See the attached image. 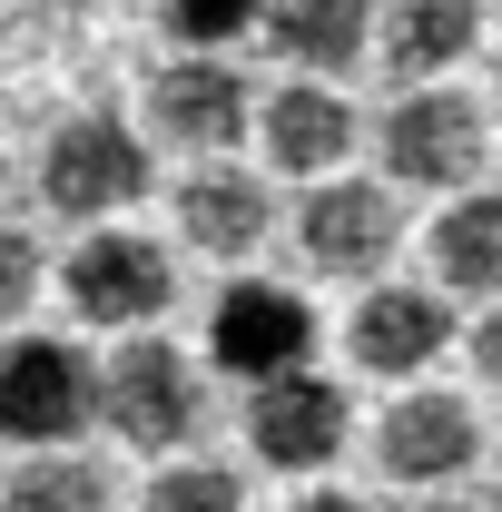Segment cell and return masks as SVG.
Here are the masks:
<instances>
[{"mask_svg": "<svg viewBox=\"0 0 502 512\" xmlns=\"http://www.w3.org/2000/svg\"><path fill=\"white\" fill-rule=\"evenodd\" d=\"M256 138H266V158H276L286 178H335L345 148H355V109H345L325 79H296V89H276V99L256 109Z\"/></svg>", "mask_w": 502, "mask_h": 512, "instance_id": "4fadbf2b", "label": "cell"}, {"mask_svg": "<svg viewBox=\"0 0 502 512\" xmlns=\"http://www.w3.org/2000/svg\"><path fill=\"white\" fill-rule=\"evenodd\" d=\"M99 424V365L60 335H10L0 345V444H69Z\"/></svg>", "mask_w": 502, "mask_h": 512, "instance_id": "277c9868", "label": "cell"}, {"mask_svg": "<svg viewBox=\"0 0 502 512\" xmlns=\"http://www.w3.org/2000/svg\"><path fill=\"white\" fill-rule=\"evenodd\" d=\"M375 138H384L394 188H473V168H483V109L463 89H443V79H414L384 109Z\"/></svg>", "mask_w": 502, "mask_h": 512, "instance_id": "5b68a950", "label": "cell"}, {"mask_svg": "<svg viewBox=\"0 0 502 512\" xmlns=\"http://www.w3.org/2000/svg\"><path fill=\"white\" fill-rule=\"evenodd\" d=\"M345 434H355V404H345V384L325 375H266L247 384V444L266 473H325L335 453H345Z\"/></svg>", "mask_w": 502, "mask_h": 512, "instance_id": "8992f818", "label": "cell"}, {"mask_svg": "<svg viewBox=\"0 0 502 512\" xmlns=\"http://www.w3.org/2000/svg\"><path fill=\"white\" fill-rule=\"evenodd\" d=\"M247 119H256V99L217 50H188V60H168L148 79V128L178 138V148H197V158H227L247 138Z\"/></svg>", "mask_w": 502, "mask_h": 512, "instance_id": "ba28073f", "label": "cell"}, {"mask_svg": "<svg viewBox=\"0 0 502 512\" xmlns=\"http://www.w3.org/2000/svg\"><path fill=\"white\" fill-rule=\"evenodd\" d=\"M483 40V0H394L384 10V69L414 89V79H443Z\"/></svg>", "mask_w": 502, "mask_h": 512, "instance_id": "9a60e30c", "label": "cell"}, {"mask_svg": "<svg viewBox=\"0 0 502 512\" xmlns=\"http://www.w3.org/2000/svg\"><path fill=\"white\" fill-rule=\"evenodd\" d=\"M434 286L453 296H502V197H453L434 217Z\"/></svg>", "mask_w": 502, "mask_h": 512, "instance_id": "2e32d148", "label": "cell"}, {"mask_svg": "<svg viewBox=\"0 0 502 512\" xmlns=\"http://www.w3.org/2000/svg\"><path fill=\"white\" fill-rule=\"evenodd\" d=\"M434 512H473V503H434Z\"/></svg>", "mask_w": 502, "mask_h": 512, "instance_id": "cb8c5ba5", "label": "cell"}, {"mask_svg": "<svg viewBox=\"0 0 502 512\" xmlns=\"http://www.w3.org/2000/svg\"><path fill=\"white\" fill-rule=\"evenodd\" d=\"M266 227H276L266 178L227 168V158H207V168L178 178V237H188L197 256H256V247H266Z\"/></svg>", "mask_w": 502, "mask_h": 512, "instance_id": "7c38bea8", "label": "cell"}, {"mask_svg": "<svg viewBox=\"0 0 502 512\" xmlns=\"http://www.w3.org/2000/svg\"><path fill=\"white\" fill-rule=\"evenodd\" d=\"M296 237H306V266H325V276H384V256L404 247V207H394V188L325 178L296 207Z\"/></svg>", "mask_w": 502, "mask_h": 512, "instance_id": "9c48e42d", "label": "cell"}, {"mask_svg": "<svg viewBox=\"0 0 502 512\" xmlns=\"http://www.w3.org/2000/svg\"><path fill=\"white\" fill-rule=\"evenodd\" d=\"M60 296L79 325H109V335H138L178 306V256L138 227H89L60 266Z\"/></svg>", "mask_w": 502, "mask_h": 512, "instance_id": "3957f363", "label": "cell"}, {"mask_svg": "<svg viewBox=\"0 0 502 512\" xmlns=\"http://www.w3.org/2000/svg\"><path fill=\"white\" fill-rule=\"evenodd\" d=\"M443 345H453V306H443L434 286H375L365 306H355V325H345V355L365 365V375H424Z\"/></svg>", "mask_w": 502, "mask_h": 512, "instance_id": "8fae6325", "label": "cell"}, {"mask_svg": "<svg viewBox=\"0 0 502 512\" xmlns=\"http://www.w3.org/2000/svg\"><path fill=\"white\" fill-rule=\"evenodd\" d=\"M0 512H119V493H109V473L89 463V453H30L10 483H0Z\"/></svg>", "mask_w": 502, "mask_h": 512, "instance_id": "e0dca14e", "label": "cell"}, {"mask_svg": "<svg viewBox=\"0 0 502 512\" xmlns=\"http://www.w3.org/2000/svg\"><path fill=\"white\" fill-rule=\"evenodd\" d=\"M99 424L119 434L128 453H178L197 444V424H207V384L178 345H158L148 325L119 335V355L99 365Z\"/></svg>", "mask_w": 502, "mask_h": 512, "instance_id": "6da1fadb", "label": "cell"}, {"mask_svg": "<svg viewBox=\"0 0 502 512\" xmlns=\"http://www.w3.org/2000/svg\"><path fill=\"white\" fill-rule=\"evenodd\" d=\"M0 197H10V158H0Z\"/></svg>", "mask_w": 502, "mask_h": 512, "instance_id": "603a6c76", "label": "cell"}, {"mask_svg": "<svg viewBox=\"0 0 502 512\" xmlns=\"http://www.w3.org/2000/svg\"><path fill=\"white\" fill-rule=\"evenodd\" d=\"M315 355V306L296 286H227L217 316H207V365L237 384H266V375H296Z\"/></svg>", "mask_w": 502, "mask_h": 512, "instance_id": "52a82bcc", "label": "cell"}, {"mask_svg": "<svg viewBox=\"0 0 502 512\" xmlns=\"http://www.w3.org/2000/svg\"><path fill=\"white\" fill-rule=\"evenodd\" d=\"M138 512H247V493H237V473H217V463H168Z\"/></svg>", "mask_w": 502, "mask_h": 512, "instance_id": "d6986e66", "label": "cell"}, {"mask_svg": "<svg viewBox=\"0 0 502 512\" xmlns=\"http://www.w3.org/2000/svg\"><path fill=\"white\" fill-rule=\"evenodd\" d=\"M473 365H483V375L502 384V296L483 306V325H473Z\"/></svg>", "mask_w": 502, "mask_h": 512, "instance_id": "44dd1931", "label": "cell"}, {"mask_svg": "<svg viewBox=\"0 0 502 512\" xmlns=\"http://www.w3.org/2000/svg\"><path fill=\"white\" fill-rule=\"evenodd\" d=\"M148 197V138L109 109H89V119L50 128V148H40V207L69 217V227H109L119 207Z\"/></svg>", "mask_w": 502, "mask_h": 512, "instance_id": "7a4b0ae2", "label": "cell"}, {"mask_svg": "<svg viewBox=\"0 0 502 512\" xmlns=\"http://www.w3.org/2000/svg\"><path fill=\"white\" fill-rule=\"evenodd\" d=\"M30 296H40V247H30L20 227H0V325L20 316Z\"/></svg>", "mask_w": 502, "mask_h": 512, "instance_id": "ffe728a7", "label": "cell"}, {"mask_svg": "<svg viewBox=\"0 0 502 512\" xmlns=\"http://www.w3.org/2000/svg\"><path fill=\"white\" fill-rule=\"evenodd\" d=\"M473 453H483V424L463 394H394L375 424V463L394 483H453Z\"/></svg>", "mask_w": 502, "mask_h": 512, "instance_id": "30bf717a", "label": "cell"}, {"mask_svg": "<svg viewBox=\"0 0 502 512\" xmlns=\"http://www.w3.org/2000/svg\"><path fill=\"white\" fill-rule=\"evenodd\" d=\"M266 50L286 69H306V79H335V69L365 60V40H375V0H266Z\"/></svg>", "mask_w": 502, "mask_h": 512, "instance_id": "5bb4252c", "label": "cell"}, {"mask_svg": "<svg viewBox=\"0 0 502 512\" xmlns=\"http://www.w3.org/2000/svg\"><path fill=\"white\" fill-rule=\"evenodd\" d=\"M286 512H365V503H355V493H296Z\"/></svg>", "mask_w": 502, "mask_h": 512, "instance_id": "7402d4cb", "label": "cell"}, {"mask_svg": "<svg viewBox=\"0 0 502 512\" xmlns=\"http://www.w3.org/2000/svg\"><path fill=\"white\" fill-rule=\"evenodd\" d=\"M158 20H168L178 50H227L266 20V0H158Z\"/></svg>", "mask_w": 502, "mask_h": 512, "instance_id": "ac0fdd59", "label": "cell"}]
</instances>
